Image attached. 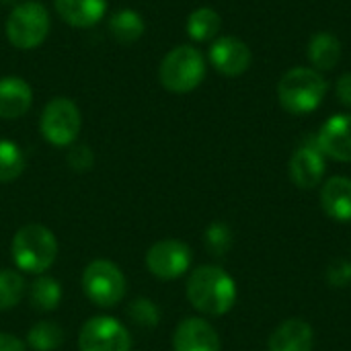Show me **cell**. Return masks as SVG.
I'll return each mask as SVG.
<instances>
[{"instance_id": "11", "label": "cell", "mask_w": 351, "mask_h": 351, "mask_svg": "<svg viewBox=\"0 0 351 351\" xmlns=\"http://www.w3.org/2000/svg\"><path fill=\"white\" fill-rule=\"evenodd\" d=\"M325 154L321 152V148L315 142H306L302 144L290 158V179L296 187L300 189H313L321 183L323 175H325Z\"/></svg>"}, {"instance_id": "4", "label": "cell", "mask_w": 351, "mask_h": 351, "mask_svg": "<svg viewBox=\"0 0 351 351\" xmlns=\"http://www.w3.org/2000/svg\"><path fill=\"white\" fill-rule=\"evenodd\" d=\"M206 76V60L202 51L193 45L173 47L160 62L158 80L175 95H185L195 90Z\"/></svg>"}, {"instance_id": "18", "label": "cell", "mask_w": 351, "mask_h": 351, "mask_svg": "<svg viewBox=\"0 0 351 351\" xmlns=\"http://www.w3.org/2000/svg\"><path fill=\"white\" fill-rule=\"evenodd\" d=\"M144 31H146V23L138 10L121 8V10L113 12L109 19V35L113 41L121 43V45L136 43L144 35Z\"/></svg>"}, {"instance_id": "14", "label": "cell", "mask_w": 351, "mask_h": 351, "mask_svg": "<svg viewBox=\"0 0 351 351\" xmlns=\"http://www.w3.org/2000/svg\"><path fill=\"white\" fill-rule=\"evenodd\" d=\"M315 331L302 319H288L269 335L267 351H313Z\"/></svg>"}, {"instance_id": "25", "label": "cell", "mask_w": 351, "mask_h": 351, "mask_svg": "<svg viewBox=\"0 0 351 351\" xmlns=\"http://www.w3.org/2000/svg\"><path fill=\"white\" fill-rule=\"evenodd\" d=\"M128 317L140 329H154L160 323V311H158V306L150 298H144V296H138V298H134L130 302Z\"/></svg>"}, {"instance_id": "21", "label": "cell", "mask_w": 351, "mask_h": 351, "mask_svg": "<svg viewBox=\"0 0 351 351\" xmlns=\"http://www.w3.org/2000/svg\"><path fill=\"white\" fill-rule=\"evenodd\" d=\"M222 19L214 8H195L187 19V35L193 41H210L220 33Z\"/></svg>"}, {"instance_id": "1", "label": "cell", "mask_w": 351, "mask_h": 351, "mask_svg": "<svg viewBox=\"0 0 351 351\" xmlns=\"http://www.w3.org/2000/svg\"><path fill=\"white\" fill-rule=\"evenodd\" d=\"M237 284L230 274L218 265H202L187 280V300L208 317H222L237 304Z\"/></svg>"}, {"instance_id": "6", "label": "cell", "mask_w": 351, "mask_h": 351, "mask_svg": "<svg viewBox=\"0 0 351 351\" xmlns=\"http://www.w3.org/2000/svg\"><path fill=\"white\" fill-rule=\"evenodd\" d=\"M125 286L123 271L109 259L90 261L82 274V290L86 298L101 308H113L119 304L125 296Z\"/></svg>"}, {"instance_id": "28", "label": "cell", "mask_w": 351, "mask_h": 351, "mask_svg": "<svg viewBox=\"0 0 351 351\" xmlns=\"http://www.w3.org/2000/svg\"><path fill=\"white\" fill-rule=\"evenodd\" d=\"M95 162V154L86 144H76L68 150V165L76 171V173H84L93 167Z\"/></svg>"}, {"instance_id": "2", "label": "cell", "mask_w": 351, "mask_h": 351, "mask_svg": "<svg viewBox=\"0 0 351 351\" xmlns=\"http://www.w3.org/2000/svg\"><path fill=\"white\" fill-rule=\"evenodd\" d=\"M10 255L21 271L43 276L58 257L56 234L43 224H25L12 237Z\"/></svg>"}, {"instance_id": "26", "label": "cell", "mask_w": 351, "mask_h": 351, "mask_svg": "<svg viewBox=\"0 0 351 351\" xmlns=\"http://www.w3.org/2000/svg\"><path fill=\"white\" fill-rule=\"evenodd\" d=\"M204 245L210 255L214 257H224L232 249V230L226 222H212L206 228L204 234Z\"/></svg>"}, {"instance_id": "20", "label": "cell", "mask_w": 351, "mask_h": 351, "mask_svg": "<svg viewBox=\"0 0 351 351\" xmlns=\"http://www.w3.org/2000/svg\"><path fill=\"white\" fill-rule=\"evenodd\" d=\"M29 302L31 308L37 313H51L62 302V286L51 276H39L29 288Z\"/></svg>"}, {"instance_id": "23", "label": "cell", "mask_w": 351, "mask_h": 351, "mask_svg": "<svg viewBox=\"0 0 351 351\" xmlns=\"http://www.w3.org/2000/svg\"><path fill=\"white\" fill-rule=\"evenodd\" d=\"M23 171H25L23 150L14 142L0 138V183H10L19 179Z\"/></svg>"}, {"instance_id": "16", "label": "cell", "mask_w": 351, "mask_h": 351, "mask_svg": "<svg viewBox=\"0 0 351 351\" xmlns=\"http://www.w3.org/2000/svg\"><path fill=\"white\" fill-rule=\"evenodd\" d=\"M321 208L323 212L341 224L351 222V179L331 177L321 187Z\"/></svg>"}, {"instance_id": "29", "label": "cell", "mask_w": 351, "mask_h": 351, "mask_svg": "<svg viewBox=\"0 0 351 351\" xmlns=\"http://www.w3.org/2000/svg\"><path fill=\"white\" fill-rule=\"evenodd\" d=\"M0 351H27V343L10 333H0Z\"/></svg>"}, {"instance_id": "15", "label": "cell", "mask_w": 351, "mask_h": 351, "mask_svg": "<svg viewBox=\"0 0 351 351\" xmlns=\"http://www.w3.org/2000/svg\"><path fill=\"white\" fill-rule=\"evenodd\" d=\"M33 105V88L19 76L0 78V119L23 117Z\"/></svg>"}, {"instance_id": "8", "label": "cell", "mask_w": 351, "mask_h": 351, "mask_svg": "<svg viewBox=\"0 0 351 351\" xmlns=\"http://www.w3.org/2000/svg\"><path fill=\"white\" fill-rule=\"evenodd\" d=\"M80 351H132V335L113 317H93L78 333Z\"/></svg>"}, {"instance_id": "30", "label": "cell", "mask_w": 351, "mask_h": 351, "mask_svg": "<svg viewBox=\"0 0 351 351\" xmlns=\"http://www.w3.org/2000/svg\"><path fill=\"white\" fill-rule=\"evenodd\" d=\"M337 97L343 105L351 107V72L343 74L339 80H337Z\"/></svg>"}, {"instance_id": "9", "label": "cell", "mask_w": 351, "mask_h": 351, "mask_svg": "<svg viewBox=\"0 0 351 351\" xmlns=\"http://www.w3.org/2000/svg\"><path fill=\"white\" fill-rule=\"evenodd\" d=\"M193 255L189 245L177 239H162L146 253V267L158 280H177L191 267Z\"/></svg>"}, {"instance_id": "19", "label": "cell", "mask_w": 351, "mask_h": 351, "mask_svg": "<svg viewBox=\"0 0 351 351\" xmlns=\"http://www.w3.org/2000/svg\"><path fill=\"white\" fill-rule=\"evenodd\" d=\"M308 60L315 70H333L341 60V41L331 33H317L308 43Z\"/></svg>"}, {"instance_id": "10", "label": "cell", "mask_w": 351, "mask_h": 351, "mask_svg": "<svg viewBox=\"0 0 351 351\" xmlns=\"http://www.w3.org/2000/svg\"><path fill=\"white\" fill-rule=\"evenodd\" d=\"M173 350L175 351H220L222 343L218 331L206 321L197 317L183 319L173 333Z\"/></svg>"}, {"instance_id": "3", "label": "cell", "mask_w": 351, "mask_h": 351, "mask_svg": "<svg viewBox=\"0 0 351 351\" xmlns=\"http://www.w3.org/2000/svg\"><path fill=\"white\" fill-rule=\"evenodd\" d=\"M327 95V80L313 68L288 70L278 86L282 107L294 115L313 113Z\"/></svg>"}, {"instance_id": "12", "label": "cell", "mask_w": 351, "mask_h": 351, "mask_svg": "<svg viewBox=\"0 0 351 351\" xmlns=\"http://www.w3.org/2000/svg\"><path fill=\"white\" fill-rule=\"evenodd\" d=\"M253 53L239 37H220L210 47L212 66L224 76H241L249 70Z\"/></svg>"}, {"instance_id": "7", "label": "cell", "mask_w": 351, "mask_h": 351, "mask_svg": "<svg viewBox=\"0 0 351 351\" xmlns=\"http://www.w3.org/2000/svg\"><path fill=\"white\" fill-rule=\"evenodd\" d=\"M80 128H82L80 109L76 107L74 101L66 97H58L49 101L39 119V130L43 140L58 148L72 146L80 134Z\"/></svg>"}, {"instance_id": "13", "label": "cell", "mask_w": 351, "mask_h": 351, "mask_svg": "<svg viewBox=\"0 0 351 351\" xmlns=\"http://www.w3.org/2000/svg\"><path fill=\"white\" fill-rule=\"evenodd\" d=\"M321 152L333 160L351 162V115H333L317 136Z\"/></svg>"}, {"instance_id": "24", "label": "cell", "mask_w": 351, "mask_h": 351, "mask_svg": "<svg viewBox=\"0 0 351 351\" xmlns=\"http://www.w3.org/2000/svg\"><path fill=\"white\" fill-rule=\"evenodd\" d=\"M27 284L14 269H0V311L14 308L25 296Z\"/></svg>"}, {"instance_id": "17", "label": "cell", "mask_w": 351, "mask_h": 351, "mask_svg": "<svg viewBox=\"0 0 351 351\" xmlns=\"http://www.w3.org/2000/svg\"><path fill=\"white\" fill-rule=\"evenodd\" d=\"M56 12L76 29L95 27L107 12V0H53Z\"/></svg>"}, {"instance_id": "22", "label": "cell", "mask_w": 351, "mask_h": 351, "mask_svg": "<svg viewBox=\"0 0 351 351\" xmlns=\"http://www.w3.org/2000/svg\"><path fill=\"white\" fill-rule=\"evenodd\" d=\"M64 329L53 321H39L27 333V346L35 351H56L64 343Z\"/></svg>"}, {"instance_id": "5", "label": "cell", "mask_w": 351, "mask_h": 351, "mask_svg": "<svg viewBox=\"0 0 351 351\" xmlns=\"http://www.w3.org/2000/svg\"><path fill=\"white\" fill-rule=\"evenodd\" d=\"M49 14L39 2H23L12 8L6 21V37L16 49H35L49 35Z\"/></svg>"}, {"instance_id": "27", "label": "cell", "mask_w": 351, "mask_h": 351, "mask_svg": "<svg viewBox=\"0 0 351 351\" xmlns=\"http://www.w3.org/2000/svg\"><path fill=\"white\" fill-rule=\"evenodd\" d=\"M327 282L333 288H346L351 284V261L335 259L327 267Z\"/></svg>"}]
</instances>
